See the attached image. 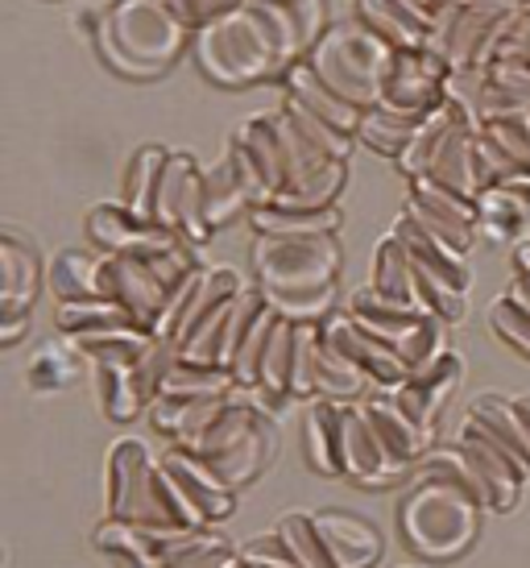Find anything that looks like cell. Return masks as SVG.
Listing matches in <instances>:
<instances>
[{"label": "cell", "mask_w": 530, "mask_h": 568, "mask_svg": "<svg viewBox=\"0 0 530 568\" xmlns=\"http://www.w3.org/2000/svg\"><path fill=\"white\" fill-rule=\"evenodd\" d=\"M485 515L489 510L481 506V498L460 481L419 474L398 503V531L406 548L422 560H456L477 544Z\"/></svg>", "instance_id": "obj_2"}, {"label": "cell", "mask_w": 530, "mask_h": 568, "mask_svg": "<svg viewBox=\"0 0 530 568\" xmlns=\"http://www.w3.org/2000/svg\"><path fill=\"white\" fill-rule=\"evenodd\" d=\"M282 109L291 112V121H295L307 138H312L328 159H340V162H348V154H353V145H357V133H348V129H340V125H332V121H324L319 112H312V109H303L298 100H291L286 95V104Z\"/></svg>", "instance_id": "obj_49"}, {"label": "cell", "mask_w": 530, "mask_h": 568, "mask_svg": "<svg viewBox=\"0 0 530 568\" xmlns=\"http://www.w3.org/2000/svg\"><path fill=\"white\" fill-rule=\"evenodd\" d=\"M233 398L236 395H207V398L157 395L145 415H150V427H154L166 444H183V448H191V444L200 440L203 432L224 415V407H228Z\"/></svg>", "instance_id": "obj_26"}, {"label": "cell", "mask_w": 530, "mask_h": 568, "mask_svg": "<svg viewBox=\"0 0 530 568\" xmlns=\"http://www.w3.org/2000/svg\"><path fill=\"white\" fill-rule=\"evenodd\" d=\"M456 444L465 448V457L472 460V469L481 474L485 489H489V506H493V515L514 510L518 498H522V489H527V481H530L527 465H522V460H518L514 453L493 436V432H485L472 415H465V427H460Z\"/></svg>", "instance_id": "obj_15"}, {"label": "cell", "mask_w": 530, "mask_h": 568, "mask_svg": "<svg viewBox=\"0 0 530 568\" xmlns=\"http://www.w3.org/2000/svg\"><path fill=\"white\" fill-rule=\"evenodd\" d=\"M394 233L402 237V245L410 250V257H415V266H419L431 283L448 286V291H460V295L472 291V270H468L465 253H456L452 245H444L439 237H431V233L419 229L406 212L394 221Z\"/></svg>", "instance_id": "obj_27"}, {"label": "cell", "mask_w": 530, "mask_h": 568, "mask_svg": "<svg viewBox=\"0 0 530 568\" xmlns=\"http://www.w3.org/2000/svg\"><path fill=\"white\" fill-rule=\"evenodd\" d=\"M460 378H465V362L456 357L452 348H444V353L431 357L427 365L410 369V378H406L402 386H394L390 395L398 398V407H402L415 424L427 427V432H436L439 415L448 410Z\"/></svg>", "instance_id": "obj_18"}, {"label": "cell", "mask_w": 530, "mask_h": 568, "mask_svg": "<svg viewBox=\"0 0 530 568\" xmlns=\"http://www.w3.org/2000/svg\"><path fill=\"white\" fill-rule=\"evenodd\" d=\"M477 162H481V183L485 187H498V183H518L527 179V171L518 166L506 150H501L489 133H477Z\"/></svg>", "instance_id": "obj_54"}, {"label": "cell", "mask_w": 530, "mask_h": 568, "mask_svg": "<svg viewBox=\"0 0 530 568\" xmlns=\"http://www.w3.org/2000/svg\"><path fill=\"white\" fill-rule=\"evenodd\" d=\"M319 332L369 374V382H374L377 390H394V386H402V382L410 378V365L402 362V353L394 345H386V341H377L374 332L360 328L348 307H344V312H332V316L319 324Z\"/></svg>", "instance_id": "obj_19"}, {"label": "cell", "mask_w": 530, "mask_h": 568, "mask_svg": "<svg viewBox=\"0 0 530 568\" xmlns=\"http://www.w3.org/2000/svg\"><path fill=\"white\" fill-rule=\"evenodd\" d=\"M357 17L394 50L427 47V26L406 9L402 0H357Z\"/></svg>", "instance_id": "obj_40"}, {"label": "cell", "mask_w": 530, "mask_h": 568, "mask_svg": "<svg viewBox=\"0 0 530 568\" xmlns=\"http://www.w3.org/2000/svg\"><path fill=\"white\" fill-rule=\"evenodd\" d=\"M344 250L336 233H307V237H265L253 245V274L265 295H312L340 286Z\"/></svg>", "instance_id": "obj_6"}, {"label": "cell", "mask_w": 530, "mask_h": 568, "mask_svg": "<svg viewBox=\"0 0 530 568\" xmlns=\"http://www.w3.org/2000/svg\"><path fill=\"white\" fill-rule=\"evenodd\" d=\"M477 133L481 129H456V138L448 142V150L439 154V162L431 166V179L439 183H448V187L465 191V195H481L485 183H481V162H477Z\"/></svg>", "instance_id": "obj_42"}, {"label": "cell", "mask_w": 530, "mask_h": 568, "mask_svg": "<svg viewBox=\"0 0 530 568\" xmlns=\"http://www.w3.org/2000/svg\"><path fill=\"white\" fill-rule=\"evenodd\" d=\"M315 527L328 544L336 568H377L386 556V539L357 510H315Z\"/></svg>", "instance_id": "obj_24"}, {"label": "cell", "mask_w": 530, "mask_h": 568, "mask_svg": "<svg viewBox=\"0 0 530 568\" xmlns=\"http://www.w3.org/2000/svg\"><path fill=\"white\" fill-rule=\"evenodd\" d=\"M365 410H369V424H374L377 440L386 448V457L398 465V469H415L427 453H431V436L436 432H427L419 427L402 407H398V398L390 390H377V395L365 398Z\"/></svg>", "instance_id": "obj_25"}, {"label": "cell", "mask_w": 530, "mask_h": 568, "mask_svg": "<svg viewBox=\"0 0 530 568\" xmlns=\"http://www.w3.org/2000/svg\"><path fill=\"white\" fill-rule=\"evenodd\" d=\"M282 83H286V95H291V100H298L303 109L319 112L324 121L348 129V133H357V129H360V116H365V109H357V104H353V100H344L332 83L319 80V75H315V67L307 63V59H298V63L282 75Z\"/></svg>", "instance_id": "obj_30"}, {"label": "cell", "mask_w": 530, "mask_h": 568, "mask_svg": "<svg viewBox=\"0 0 530 568\" xmlns=\"http://www.w3.org/2000/svg\"><path fill=\"white\" fill-rule=\"evenodd\" d=\"M104 515L141 523V527H157V531H187V527H174L166 519L162 494H157V457L137 436H121L109 448V460H104Z\"/></svg>", "instance_id": "obj_9"}, {"label": "cell", "mask_w": 530, "mask_h": 568, "mask_svg": "<svg viewBox=\"0 0 530 568\" xmlns=\"http://www.w3.org/2000/svg\"><path fill=\"white\" fill-rule=\"evenodd\" d=\"M295 336L298 324L295 320L278 316V328L269 336V348L262 357V374H257V390L274 398H295L291 395V365H295Z\"/></svg>", "instance_id": "obj_45"}, {"label": "cell", "mask_w": 530, "mask_h": 568, "mask_svg": "<svg viewBox=\"0 0 530 568\" xmlns=\"http://www.w3.org/2000/svg\"><path fill=\"white\" fill-rule=\"evenodd\" d=\"M166 154L171 150H162V145H141V150H133L125 166V183H121V204H129L133 212L150 216V221H154V187Z\"/></svg>", "instance_id": "obj_44"}, {"label": "cell", "mask_w": 530, "mask_h": 568, "mask_svg": "<svg viewBox=\"0 0 530 568\" xmlns=\"http://www.w3.org/2000/svg\"><path fill=\"white\" fill-rule=\"evenodd\" d=\"M171 536L174 531H157V527L104 515L92 531V548L104 556L109 568H166V539Z\"/></svg>", "instance_id": "obj_23"}, {"label": "cell", "mask_w": 530, "mask_h": 568, "mask_svg": "<svg viewBox=\"0 0 530 568\" xmlns=\"http://www.w3.org/2000/svg\"><path fill=\"white\" fill-rule=\"evenodd\" d=\"M369 286H374V291H381V295H386V300H394V303H410V307H419V295H415V257H410V250H406L402 237H398L394 229L377 241ZM419 312H422V307H419Z\"/></svg>", "instance_id": "obj_37"}, {"label": "cell", "mask_w": 530, "mask_h": 568, "mask_svg": "<svg viewBox=\"0 0 530 568\" xmlns=\"http://www.w3.org/2000/svg\"><path fill=\"white\" fill-rule=\"evenodd\" d=\"M191 453H200L224 477V486L233 489L253 486L274 465V457H278L274 415L257 410L249 398H241V390H236V398L224 407V415L203 432L200 440L191 444Z\"/></svg>", "instance_id": "obj_5"}, {"label": "cell", "mask_w": 530, "mask_h": 568, "mask_svg": "<svg viewBox=\"0 0 530 568\" xmlns=\"http://www.w3.org/2000/svg\"><path fill=\"white\" fill-rule=\"evenodd\" d=\"M493 63L530 67V0H522V9H518V17L510 21V30H506L498 54H493ZM493 63H489V67H493Z\"/></svg>", "instance_id": "obj_57"}, {"label": "cell", "mask_w": 530, "mask_h": 568, "mask_svg": "<svg viewBox=\"0 0 530 568\" xmlns=\"http://www.w3.org/2000/svg\"><path fill=\"white\" fill-rule=\"evenodd\" d=\"M241 544L220 527H187L166 539V568H241Z\"/></svg>", "instance_id": "obj_31"}, {"label": "cell", "mask_w": 530, "mask_h": 568, "mask_svg": "<svg viewBox=\"0 0 530 568\" xmlns=\"http://www.w3.org/2000/svg\"><path fill=\"white\" fill-rule=\"evenodd\" d=\"M79 362H88V357H83L67 336H63V345H42L38 357L30 362V386L38 395H54V390H63V386L75 382Z\"/></svg>", "instance_id": "obj_46"}, {"label": "cell", "mask_w": 530, "mask_h": 568, "mask_svg": "<svg viewBox=\"0 0 530 568\" xmlns=\"http://www.w3.org/2000/svg\"><path fill=\"white\" fill-rule=\"evenodd\" d=\"M154 221L174 229L195 250L212 241V224H207V195H203V166L187 150H171L162 162L154 187Z\"/></svg>", "instance_id": "obj_11"}, {"label": "cell", "mask_w": 530, "mask_h": 568, "mask_svg": "<svg viewBox=\"0 0 530 568\" xmlns=\"http://www.w3.org/2000/svg\"><path fill=\"white\" fill-rule=\"evenodd\" d=\"M410 221L427 229L431 237H439L444 245H452L456 253H465L477 245V233H481V212H477V200L465 195V191L439 183L431 174H419L410 179V191H406V207Z\"/></svg>", "instance_id": "obj_12"}, {"label": "cell", "mask_w": 530, "mask_h": 568, "mask_svg": "<svg viewBox=\"0 0 530 568\" xmlns=\"http://www.w3.org/2000/svg\"><path fill=\"white\" fill-rule=\"evenodd\" d=\"M278 316L295 320V324H324L336 312V286L328 291H312V295H265Z\"/></svg>", "instance_id": "obj_53"}, {"label": "cell", "mask_w": 530, "mask_h": 568, "mask_svg": "<svg viewBox=\"0 0 530 568\" xmlns=\"http://www.w3.org/2000/svg\"><path fill=\"white\" fill-rule=\"evenodd\" d=\"M481 233L489 241H527L530 237V179L498 183L477 195Z\"/></svg>", "instance_id": "obj_29"}, {"label": "cell", "mask_w": 530, "mask_h": 568, "mask_svg": "<svg viewBox=\"0 0 530 568\" xmlns=\"http://www.w3.org/2000/svg\"><path fill=\"white\" fill-rule=\"evenodd\" d=\"M274 328H278V312H274V307H269V300H265L262 316L253 320V328L245 332V341H241V348H236L233 374H236V386H241V390H245V386H257L262 357H265V348H269V336H274Z\"/></svg>", "instance_id": "obj_48"}, {"label": "cell", "mask_w": 530, "mask_h": 568, "mask_svg": "<svg viewBox=\"0 0 530 568\" xmlns=\"http://www.w3.org/2000/svg\"><path fill=\"white\" fill-rule=\"evenodd\" d=\"M340 410L344 403L336 398H319L312 403L307 419H303V448H307V465L324 477H340Z\"/></svg>", "instance_id": "obj_34"}, {"label": "cell", "mask_w": 530, "mask_h": 568, "mask_svg": "<svg viewBox=\"0 0 530 568\" xmlns=\"http://www.w3.org/2000/svg\"><path fill=\"white\" fill-rule=\"evenodd\" d=\"M319 324H298L295 336V365H291V395L315 398L319 395Z\"/></svg>", "instance_id": "obj_51"}, {"label": "cell", "mask_w": 530, "mask_h": 568, "mask_svg": "<svg viewBox=\"0 0 530 568\" xmlns=\"http://www.w3.org/2000/svg\"><path fill=\"white\" fill-rule=\"evenodd\" d=\"M30 332V316H17V320H0V345L13 348L21 336Z\"/></svg>", "instance_id": "obj_58"}, {"label": "cell", "mask_w": 530, "mask_h": 568, "mask_svg": "<svg viewBox=\"0 0 530 568\" xmlns=\"http://www.w3.org/2000/svg\"><path fill=\"white\" fill-rule=\"evenodd\" d=\"M54 328L59 336H88L109 328H141L116 300H88V303H54Z\"/></svg>", "instance_id": "obj_41"}, {"label": "cell", "mask_w": 530, "mask_h": 568, "mask_svg": "<svg viewBox=\"0 0 530 568\" xmlns=\"http://www.w3.org/2000/svg\"><path fill=\"white\" fill-rule=\"evenodd\" d=\"M245 291V278L236 274L233 266H212L200 274V283L191 286L187 303H183V312H179V320H174V341H187L191 332L200 328L207 316H216L224 303H233L236 295Z\"/></svg>", "instance_id": "obj_33"}, {"label": "cell", "mask_w": 530, "mask_h": 568, "mask_svg": "<svg viewBox=\"0 0 530 568\" xmlns=\"http://www.w3.org/2000/svg\"><path fill=\"white\" fill-rule=\"evenodd\" d=\"M241 560L262 565V568H303V565H298V556L291 552V544L278 536V527H274V531H262V536L245 539V544H241Z\"/></svg>", "instance_id": "obj_55"}, {"label": "cell", "mask_w": 530, "mask_h": 568, "mask_svg": "<svg viewBox=\"0 0 530 568\" xmlns=\"http://www.w3.org/2000/svg\"><path fill=\"white\" fill-rule=\"evenodd\" d=\"M100 283H104V300H116L141 328L157 332V324L166 316V303H171V286L162 283V274L150 266V257L104 253L100 257Z\"/></svg>", "instance_id": "obj_13"}, {"label": "cell", "mask_w": 530, "mask_h": 568, "mask_svg": "<svg viewBox=\"0 0 530 568\" xmlns=\"http://www.w3.org/2000/svg\"><path fill=\"white\" fill-rule=\"evenodd\" d=\"M514 274H527V278H530V237L518 241V250H514Z\"/></svg>", "instance_id": "obj_60"}, {"label": "cell", "mask_w": 530, "mask_h": 568, "mask_svg": "<svg viewBox=\"0 0 530 568\" xmlns=\"http://www.w3.org/2000/svg\"><path fill=\"white\" fill-rule=\"evenodd\" d=\"M228 145L245 159V166H249L253 179H257L262 204H269V200L291 183V166H286V150H282L274 112H257V116H249V121L228 138Z\"/></svg>", "instance_id": "obj_22"}, {"label": "cell", "mask_w": 530, "mask_h": 568, "mask_svg": "<svg viewBox=\"0 0 530 568\" xmlns=\"http://www.w3.org/2000/svg\"><path fill=\"white\" fill-rule=\"evenodd\" d=\"M241 568H262V565H249V560H245V565H241Z\"/></svg>", "instance_id": "obj_62"}, {"label": "cell", "mask_w": 530, "mask_h": 568, "mask_svg": "<svg viewBox=\"0 0 530 568\" xmlns=\"http://www.w3.org/2000/svg\"><path fill=\"white\" fill-rule=\"evenodd\" d=\"M518 407H522V415H527V424H530V398H518Z\"/></svg>", "instance_id": "obj_61"}, {"label": "cell", "mask_w": 530, "mask_h": 568, "mask_svg": "<svg viewBox=\"0 0 530 568\" xmlns=\"http://www.w3.org/2000/svg\"><path fill=\"white\" fill-rule=\"evenodd\" d=\"M422 121H427V116H419V112L390 109V104L377 100L374 109H365V116H360L357 142L365 145V150L381 154V159H398L406 145L415 142V133H419Z\"/></svg>", "instance_id": "obj_35"}, {"label": "cell", "mask_w": 530, "mask_h": 568, "mask_svg": "<svg viewBox=\"0 0 530 568\" xmlns=\"http://www.w3.org/2000/svg\"><path fill=\"white\" fill-rule=\"evenodd\" d=\"M340 474L344 481H353L360 489H386L402 477V469L386 457V448L377 440L365 403L360 407L344 403L340 410Z\"/></svg>", "instance_id": "obj_17"}, {"label": "cell", "mask_w": 530, "mask_h": 568, "mask_svg": "<svg viewBox=\"0 0 530 568\" xmlns=\"http://www.w3.org/2000/svg\"><path fill=\"white\" fill-rule=\"evenodd\" d=\"M157 494L174 527H220L236 515V489L183 444H171L157 457Z\"/></svg>", "instance_id": "obj_7"}, {"label": "cell", "mask_w": 530, "mask_h": 568, "mask_svg": "<svg viewBox=\"0 0 530 568\" xmlns=\"http://www.w3.org/2000/svg\"><path fill=\"white\" fill-rule=\"evenodd\" d=\"M274 527H278V536L291 544V552L298 556V565H303V568H336V560H332V552H328V544H324L319 527H315L312 510H286Z\"/></svg>", "instance_id": "obj_47"}, {"label": "cell", "mask_w": 530, "mask_h": 568, "mask_svg": "<svg viewBox=\"0 0 530 568\" xmlns=\"http://www.w3.org/2000/svg\"><path fill=\"white\" fill-rule=\"evenodd\" d=\"M83 229H88V241H92L95 250L133 253V257H154V253H166L183 241L174 229L150 221V216H141V212H133V207L121 204V200H116V204H95L92 212H88Z\"/></svg>", "instance_id": "obj_14"}, {"label": "cell", "mask_w": 530, "mask_h": 568, "mask_svg": "<svg viewBox=\"0 0 530 568\" xmlns=\"http://www.w3.org/2000/svg\"><path fill=\"white\" fill-rule=\"evenodd\" d=\"M394 54L398 50L390 42H381L360 17H348V21H332V30L319 38V47L307 54V63L344 100H353L357 109H374L381 100Z\"/></svg>", "instance_id": "obj_3"}, {"label": "cell", "mask_w": 530, "mask_h": 568, "mask_svg": "<svg viewBox=\"0 0 530 568\" xmlns=\"http://www.w3.org/2000/svg\"><path fill=\"white\" fill-rule=\"evenodd\" d=\"M47 283V270L38 257V245L21 237L17 229L0 233V320L30 316Z\"/></svg>", "instance_id": "obj_20"}, {"label": "cell", "mask_w": 530, "mask_h": 568, "mask_svg": "<svg viewBox=\"0 0 530 568\" xmlns=\"http://www.w3.org/2000/svg\"><path fill=\"white\" fill-rule=\"evenodd\" d=\"M348 312H353V320H357L365 332H374L377 341H386V345L398 348L410 369H419V365H427L431 357H439V353L448 348V328H452V324H444L439 316L419 312V307H410V303L386 300L374 286L353 291Z\"/></svg>", "instance_id": "obj_10"}, {"label": "cell", "mask_w": 530, "mask_h": 568, "mask_svg": "<svg viewBox=\"0 0 530 568\" xmlns=\"http://www.w3.org/2000/svg\"><path fill=\"white\" fill-rule=\"evenodd\" d=\"M506 295H510V300H518L530 312V278H527V274H514V283L506 286Z\"/></svg>", "instance_id": "obj_59"}, {"label": "cell", "mask_w": 530, "mask_h": 568, "mask_svg": "<svg viewBox=\"0 0 530 568\" xmlns=\"http://www.w3.org/2000/svg\"><path fill=\"white\" fill-rule=\"evenodd\" d=\"M137 362H116V365H92L95 369V398H100V410L109 415L112 424H129L150 410L145 395L137 386Z\"/></svg>", "instance_id": "obj_38"}, {"label": "cell", "mask_w": 530, "mask_h": 568, "mask_svg": "<svg viewBox=\"0 0 530 568\" xmlns=\"http://www.w3.org/2000/svg\"><path fill=\"white\" fill-rule=\"evenodd\" d=\"M468 415H472L485 432H493V436L527 465V474H530V424H527V415H522V407H518V398L481 395L468 407Z\"/></svg>", "instance_id": "obj_39"}, {"label": "cell", "mask_w": 530, "mask_h": 568, "mask_svg": "<svg viewBox=\"0 0 530 568\" xmlns=\"http://www.w3.org/2000/svg\"><path fill=\"white\" fill-rule=\"evenodd\" d=\"M203 195H207V224L216 233L241 216H249L253 207L262 204V187L233 145L224 150V159L216 166H203Z\"/></svg>", "instance_id": "obj_21"}, {"label": "cell", "mask_w": 530, "mask_h": 568, "mask_svg": "<svg viewBox=\"0 0 530 568\" xmlns=\"http://www.w3.org/2000/svg\"><path fill=\"white\" fill-rule=\"evenodd\" d=\"M195 63L220 88H253L282 75V59L274 50V38L265 33L262 17L253 4L220 17L195 33Z\"/></svg>", "instance_id": "obj_4"}, {"label": "cell", "mask_w": 530, "mask_h": 568, "mask_svg": "<svg viewBox=\"0 0 530 568\" xmlns=\"http://www.w3.org/2000/svg\"><path fill=\"white\" fill-rule=\"evenodd\" d=\"M448 71H452V63L431 47L398 50L390 75H386V88H381V104L427 116V112H436L448 100V92H444Z\"/></svg>", "instance_id": "obj_16"}, {"label": "cell", "mask_w": 530, "mask_h": 568, "mask_svg": "<svg viewBox=\"0 0 530 568\" xmlns=\"http://www.w3.org/2000/svg\"><path fill=\"white\" fill-rule=\"evenodd\" d=\"M518 9H522V0H456V4H444L431 17L427 47L444 54L452 67H489Z\"/></svg>", "instance_id": "obj_8"}, {"label": "cell", "mask_w": 530, "mask_h": 568, "mask_svg": "<svg viewBox=\"0 0 530 568\" xmlns=\"http://www.w3.org/2000/svg\"><path fill=\"white\" fill-rule=\"evenodd\" d=\"M249 224L265 237H307V233H340V204L336 207H278L257 204L249 212Z\"/></svg>", "instance_id": "obj_36"}, {"label": "cell", "mask_w": 530, "mask_h": 568, "mask_svg": "<svg viewBox=\"0 0 530 568\" xmlns=\"http://www.w3.org/2000/svg\"><path fill=\"white\" fill-rule=\"evenodd\" d=\"M477 129L472 125V116H468L460 104H452V100H444L436 112H427V121L419 125V133H415V142L406 145L402 154H398V171L406 174V183L410 179H419V174H431V166L439 162V154L448 150V142L456 138V129Z\"/></svg>", "instance_id": "obj_28"}, {"label": "cell", "mask_w": 530, "mask_h": 568, "mask_svg": "<svg viewBox=\"0 0 530 568\" xmlns=\"http://www.w3.org/2000/svg\"><path fill=\"white\" fill-rule=\"evenodd\" d=\"M485 320H489V332L498 336L501 345H510L518 357L530 362V312L522 303L510 300V295H498V300L489 303Z\"/></svg>", "instance_id": "obj_50"}, {"label": "cell", "mask_w": 530, "mask_h": 568, "mask_svg": "<svg viewBox=\"0 0 530 568\" xmlns=\"http://www.w3.org/2000/svg\"><path fill=\"white\" fill-rule=\"evenodd\" d=\"M100 250H59L50 257L47 286L54 303H88L104 300V283H100Z\"/></svg>", "instance_id": "obj_32"}, {"label": "cell", "mask_w": 530, "mask_h": 568, "mask_svg": "<svg viewBox=\"0 0 530 568\" xmlns=\"http://www.w3.org/2000/svg\"><path fill=\"white\" fill-rule=\"evenodd\" d=\"M166 4L183 17V26H187L191 33H200L203 26H212V21H220V17L245 9L249 0H166Z\"/></svg>", "instance_id": "obj_56"}, {"label": "cell", "mask_w": 530, "mask_h": 568, "mask_svg": "<svg viewBox=\"0 0 530 568\" xmlns=\"http://www.w3.org/2000/svg\"><path fill=\"white\" fill-rule=\"evenodd\" d=\"M481 133H489V138H493V142H498L530 179V109L493 116V121H485V125H481Z\"/></svg>", "instance_id": "obj_52"}, {"label": "cell", "mask_w": 530, "mask_h": 568, "mask_svg": "<svg viewBox=\"0 0 530 568\" xmlns=\"http://www.w3.org/2000/svg\"><path fill=\"white\" fill-rule=\"evenodd\" d=\"M319 336H324V332H319ZM365 390H377L374 382H369V374L324 336V341H319V398L353 403V398H360Z\"/></svg>", "instance_id": "obj_43"}, {"label": "cell", "mask_w": 530, "mask_h": 568, "mask_svg": "<svg viewBox=\"0 0 530 568\" xmlns=\"http://www.w3.org/2000/svg\"><path fill=\"white\" fill-rule=\"evenodd\" d=\"M75 21L95 54L125 80L166 75L195 38L166 0H88Z\"/></svg>", "instance_id": "obj_1"}]
</instances>
